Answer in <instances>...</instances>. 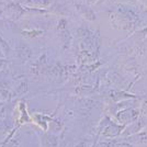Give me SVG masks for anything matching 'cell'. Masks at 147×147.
<instances>
[{
    "label": "cell",
    "instance_id": "1",
    "mask_svg": "<svg viewBox=\"0 0 147 147\" xmlns=\"http://www.w3.org/2000/svg\"><path fill=\"white\" fill-rule=\"evenodd\" d=\"M40 142L42 147H57V137L47 132L40 134Z\"/></svg>",
    "mask_w": 147,
    "mask_h": 147
}]
</instances>
